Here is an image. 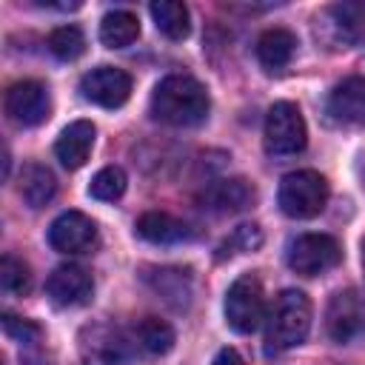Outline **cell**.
Segmentation results:
<instances>
[{"label":"cell","instance_id":"9c48e42d","mask_svg":"<svg viewBox=\"0 0 365 365\" xmlns=\"http://www.w3.org/2000/svg\"><path fill=\"white\" fill-rule=\"evenodd\" d=\"M365 34V3H334L317 14V37L334 46H354Z\"/></svg>","mask_w":365,"mask_h":365},{"label":"cell","instance_id":"d4e9b609","mask_svg":"<svg viewBox=\"0 0 365 365\" xmlns=\"http://www.w3.org/2000/svg\"><path fill=\"white\" fill-rule=\"evenodd\" d=\"M0 288L6 294H17V297L29 294L31 291V268L20 257L6 254L0 259Z\"/></svg>","mask_w":365,"mask_h":365},{"label":"cell","instance_id":"d6986e66","mask_svg":"<svg viewBox=\"0 0 365 365\" xmlns=\"http://www.w3.org/2000/svg\"><path fill=\"white\" fill-rule=\"evenodd\" d=\"M137 234L154 245H174V242H182L191 237V228L171 217L168 211H145L140 220H137Z\"/></svg>","mask_w":365,"mask_h":365},{"label":"cell","instance_id":"5b68a950","mask_svg":"<svg viewBox=\"0 0 365 365\" xmlns=\"http://www.w3.org/2000/svg\"><path fill=\"white\" fill-rule=\"evenodd\" d=\"M308 143V128L302 111L291 100H279L265 114V151L274 157L299 154Z\"/></svg>","mask_w":365,"mask_h":365},{"label":"cell","instance_id":"52a82bcc","mask_svg":"<svg viewBox=\"0 0 365 365\" xmlns=\"http://www.w3.org/2000/svg\"><path fill=\"white\" fill-rule=\"evenodd\" d=\"M288 268L302 277H317L331 271L342 259V248L331 234H299L285 248Z\"/></svg>","mask_w":365,"mask_h":365},{"label":"cell","instance_id":"83f0119b","mask_svg":"<svg viewBox=\"0 0 365 365\" xmlns=\"http://www.w3.org/2000/svg\"><path fill=\"white\" fill-rule=\"evenodd\" d=\"M3 331H6L9 339H14L20 345H34L43 336V331H40L37 322L23 319V317H14V314H3Z\"/></svg>","mask_w":365,"mask_h":365},{"label":"cell","instance_id":"7a4b0ae2","mask_svg":"<svg viewBox=\"0 0 365 365\" xmlns=\"http://www.w3.org/2000/svg\"><path fill=\"white\" fill-rule=\"evenodd\" d=\"M311 331V299L297 291L285 288L274 297V305L265 317V342L271 351H288L299 345Z\"/></svg>","mask_w":365,"mask_h":365},{"label":"cell","instance_id":"e0dca14e","mask_svg":"<svg viewBox=\"0 0 365 365\" xmlns=\"http://www.w3.org/2000/svg\"><path fill=\"white\" fill-rule=\"evenodd\" d=\"M145 285L163 297L171 308H185L191 302V271L188 268H171V265H163V268H145L143 274Z\"/></svg>","mask_w":365,"mask_h":365},{"label":"cell","instance_id":"484cf974","mask_svg":"<svg viewBox=\"0 0 365 365\" xmlns=\"http://www.w3.org/2000/svg\"><path fill=\"white\" fill-rule=\"evenodd\" d=\"M48 51L60 60H77L86 51V34L77 26H60L48 34Z\"/></svg>","mask_w":365,"mask_h":365},{"label":"cell","instance_id":"603a6c76","mask_svg":"<svg viewBox=\"0 0 365 365\" xmlns=\"http://www.w3.org/2000/svg\"><path fill=\"white\" fill-rule=\"evenodd\" d=\"M134 342L145 351V354H154V356H163L174 348V328L160 319V317H145L140 319V325L134 328Z\"/></svg>","mask_w":365,"mask_h":365},{"label":"cell","instance_id":"4fadbf2b","mask_svg":"<svg viewBox=\"0 0 365 365\" xmlns=\"http://www.w3.org/2000/svg\"><path fill=\"white\" fill-rule=\"evenodd\" d=\"M362 302L356 297L354 288H345V291H336L328 302V311H325V331L334 342L339 345H348L359 331H362Z\"/></svg>","mask_w":365,"mask_h":365},{"label":"cell","instance_id":"ac0fdd59","mask_svg":"<svg viewBox=\"0 0 365 365\" xmlns=\"http://www.w3.org/2000/svg\"><path fill=\"white\" fill-rule=\"evenodd\" d=\"M294 51H297V37H294V31L279 29V26L262 31L259 40H257V60H259V66H262L268 74L282 71V68L291 63Z\"/></svg>","mask_w":365,"mask_h":365},{"label":"cell","instance_id":"9a60e30c","mask_svg":"<svg viewBox=\"0 0 365 365\" xmlns=\"http://www.w3.org/2000/svg\"><path fill=\"white\" fill-rule=\"evenodd\" d=\"M94 137H97V128H94L91 120H74V123H68L60 131L57 143H54V154H57L60 165L68 168V171L83 168L86 160H88V154H91Z\"/></svg>","mask_w":365,"mask_h":365},{"label":"cell","instance_id":"30bf717a","mask_svg":"<svg viewBox=\"0 0 365 365\" xmlns=\"http://www.w3.org/2000/svg\"><path fill=\"white\" fill-rule=\"evenodd\" d=\"M80 91L100 108H120L131 97V74L117 66H97L83 74Z\"/></svg>","mask_w":365,"mask_h":365},{"label":"cell","instance_id":"4316f807","mask_svg":"<svg viewBox=\"0 0 365 365\" xmlns=\"http://www.w3.org/2000/svg\"><path fill=\"white\" fill-rule=\"evenodd\" d=\"M262 245V228L257 222H242L234 228V234L220 245V254L217 259H222L225 254H245V251H257Z\"/></svg>","mask_w":365,"mask_h":365},{"label":"cell","instance_id":"cb8c5ba5","mask_svg":"<svg viewBox=\"0 0 365 365\" xmlns=\"http://www.w3.org/2000/svg\"><path fill=\"white\" fill-rule=\"evenodd\" d=\"M88 194L100 202H114L125 194V171L120 165H106L100 168L91 182H88Z\"/></svg>","mask_w":365,"mask_h":365},{"label":"cell","instance_id":"8992f818","mask_svg":"<svg viewBox=\"0 0 365 365\" xmlns=\"http://www.w3.org/2000/svg\"><path fill=\"white\" fill-rule=\"evenodd\" d=\"M77 354L83 365H125L131 359V342L111 322H91L77 336Z\"/></svg>","mask_w":365,"mask_h":365},{"label":"cell","instance_id":"8fae6325","mask_svg":"<svg viewBox=\"0 0 365 365\" xmlns=\"http://www.w3.org/2000/svg\"><path fill=\"white\" fill-rule=\"evenodd\" d=\"M97 242V225L83 211H63L48 225V245L60 254H83Z\"/></svg>","mask_w":365,"mask_h":365},{"label":"cell","instance_id":"2e32d148","mask_svg":"<svg viewBox=\"0 0 365 365\" xmlns=\"http://www.w3.org/2000/svg\"><path fill=\"white\" fill-rule=\"evenodd\" d=\"M254 200V185L242 177H231V180H214L205 185V191L200 194L202 208L214 211V214H234L248 208Z\"/></svg>","mask_w":365,"mask_h":365},{"label":"cell","instance_id":"277c9868","mask_svg":"<svg viewBox=\"0 0 365 365\" xmlns=\"http://www.w3.org/2000/svg\"><path fill=\"white\" fill-rule=\"evenodd\" d=\"M225 322L237 334H251L265 319V294L257 274H240L225 291Z\"/></svg>","mask_w":365,"mask_h":365},{"label":"cell","instance_id":"3957f363","mask_svg":"<svg viewBox=\"0 0 365 365\" xmlns=\"http://www.w3.org/2000/svg\"><path fill=\"white\" fill-rule=\"evenodd\" d=\"M279 211L291 220H311L317 217L328 202V180L319 171L302 168L282 177L277 191Z\"/></svg>","mask_w":365,"mask_h":365},{"label":"cell","instance_id":"7c38bea8","mask_svg":"<svg viewBox=\"0 0 365 365\" xmlns=\"http://www.w3.org/2000/svg\"><path fill=\"white\" fill-rule=\"evenodd\" d=\"M91 274L80 265H60L46 279V294L57 308H77L91 299Z\"/></svg>","mask_w":365,"mask_h":365},{"label":"cell","instance_id":"5bb4252c","mask_svg":"<svg viewBox=\"0 0 365 365\" xmlns=\"http://www.w3.org/2000/svg\"><path fill=\"white\" fill-rule=\"evenodd\" d=\"M328 114L339 125H365V77H345L328 94Z\"/></svg>","mask_w":365,"mask_h":365},{"label":"cell","instance_id":"7402d4cb","mask_svg":"<svg viewBox=\"0 0 365 365\" xmlns=\"http://www.w3.org/2000/svg\"><path fill=\"white\" fill-rule=\"evenodd\" d=\"M148 11H151V20H154L157 31H163L168 40H185L191 34V17H188L185 3L157 0V3L148 6Z\"/></svg>","mask_w":365,"mask_h":365},{"label":"cell","instance_id":"f546056e","mask_svg":"<svg viewBox=\"0 0 365 365\" xmlns=\"http://www.w3.org/2000/svg\"><path fill=\"white\" fill-rule=\"evenodd\" d=\"M362 268H365V240H362Z\"/></svg>","mask_w":365,"mask_h":365},{"label":"cell","instance_id":"ba28073f","mask_svg":"<svg viewBox=\"0 0 365 365\" xmlns=\"http://www.w3.org/2000/svg\"><path fill=\"white\" fill-rule=\"evenodd\" d=\"M3 108H6L11 123L26 125V128L46 123L48 114H51V97H48L46 83H40V80H17V83H11L9 91H6Z\"/></svg>","mask_w":365,"mask_h":365},{"label":"cell","instance_id":"6da1fadb","mask_svg":"<svg viewBox=\"0 0 365 365\" xmlns=\"http://www.w3.org/2000/svg\"><path fill=\"white\" fill-rule=\"evenodd\" d=\"M148 108L154 120L165 125L188 128V125H200L208 117L211 100L205 86L191 74H168L154 86Z\"/></svg>","mask_w":365,"mask_h":365},{"label":"cell","instance_id":"ffe728a7","mask_svg":"<svg viewBox=\"0 0 365 365\" xmlns=\"http://www.w3.org/2000/svg\"><path fill=\"white\" fill-rule=\"evenodd\" d=\"M54 194H57V180L46 165H40V163L23 165V171H20V197L26 200V205L43 208L54 200Z\"/></svg>","mask_w":365,"mask_h":365},{"label":"cell","instance_id":"f1b7e54d","mask_svg":"<svg viewBox=\"0 0 365 365\" xmlns=\"http://www.w3.org/2000/svg\"><path fill=\"white\" fill-rule=\"evenodd\" d=\"M211 365H245V362H242V356L234 348H220Z\"/></svg>","mask_w":365,"mask_h":365},{"label":"cell","instance_id":"44dd1931","mask_svg":"<svg viewBox=\"0 0 365 365\" xmlns=\"http://www.w3.org/2000/svg\"><path fill=\"white\" fill-rule=\"evenodd\" d=\"M140 37V20L134 11L117 9L100 20V43L106 48H125Z\"/></svg>","mask_w":365,"mask_h":365}]
</instances>
